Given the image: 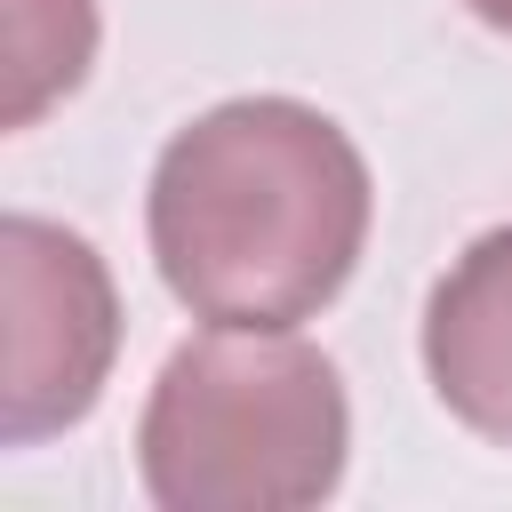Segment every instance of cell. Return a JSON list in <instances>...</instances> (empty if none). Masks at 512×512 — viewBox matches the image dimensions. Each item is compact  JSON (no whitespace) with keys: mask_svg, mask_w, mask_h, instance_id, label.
<instances>
[{"mask_svg":"<svg viewBox=\"0 0 512 512\" xmlns=\"http://www.w3.org/2000/svg\"><path fill=\"white\" fill-rule=\"evenodd\" d=\"M424 376L440 408L512 448V224L480 232L424 296Z\"/></svg>","mask_w":512,"mask_h":512,"instance_id":"4","label":"cell"},{"mask_svg":"<svg viewBox=\"0 0 512 512\" xmlns=\"http://www.w3.org/2000/svg\"><path fill=\"white\" fill-rule=\"evenodd\" d=\"M352 408L320 344L288 328H208L168 352L136 424L160 512H304L344 480Z\"/></svg>","mask_w":512,"mask_h":512,"instance_id":"2","label":"cell"},{"mask_svg":"<svg viewBox=\"0 0 512 512\" xmlns=\"http://www.w3.org/2000/svg\"><path fill=\"white\" fill-rule=\"evenodd\" d=\"M96 56V0H0V128H32L48 104H64L80 88Z\"/></svg>","mask_w":512,"mask_h":512,"instance_id":"5","label":"cell"},{"mask_svg":"<svg viewBox=\"0 0 512 512\" xmlns=\"http://www.w3.org/2000/svg\"><path fill=\"white\" fill-rule=\"evenodd\" d=\"M464 8H472L488 32H512V0H464Z\"/></svg>","mask_w":512,"mask_h":512,"instance_id":"6","label":"cell"},{"mask_svg":"<svg viewBox=\"0 0 512 512\" xmlns=\"http://www.w3.org/2000/svg\"><path fill=\"white\" fill-rule=\"evenodd\" d=\"M368 160L296 96H232L168 136L144 200L152 264L192 320L296 328L368 248Z\"/></svg>","mask_w":512,"mask_h":512,"instance_id":"1","label":"cell"},{"mask_svg":"<svg viewBox=\"0 0 512 512\" xmlns=\"http://www.w3.org/2000/svg\"><path fill=\"white\" fill-rule=\"evenodd\" d=\"M120 352V296L104 256L48 224H0V440L40 448L48 432L80 424Z\"/></svg>","mask_w":512,"mask_h":512,"instance_id":"3","label":"cell"}]
</instances>
